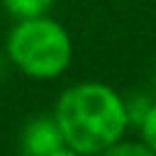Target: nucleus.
<instances>
[{
  "instance_id": "nucleus-4",
  "label": "nucleus",
  "mask_w": 156,
  "mask_h": 156,
  "mask_svg": "<svg viewBox=\"0 0 156 156\" xmlns=\"http://www.w3.org/2000/svg\"><path fill=\"white\" fill-rule=\"evenodd\" d=\"M0 2L15 20H27V17L49 15L56 0H0Z\"/></svg>"
},
{
  "instance_id": "nucleus-8",
  "label": "nucleus",
  "mask_w": 156,
  "mask_h": 156,
  "mask_svg": "<svg viewBox=\"0 0 156 156\" xmlns=\"http://www.w3.org/2000/svg\"><path fill=\"white\" fill-rule=\"evenodd\" d=\"M51 156H83V154H78L76 149H71V146H63V149H58L56 154H51Z\"/></svg>"
},
{
  "instance_id": "nucleus-5",
  "label": "nucleus",
  "mask_w": 156,
  "mask_h": 156,
  "mask_svg": "<svg viewBox=\"0 0 156 156\" xmlns=\"http://www.w3.org/2000/svg\"><path fill=\"white\" fill-rule=\"evenodd\" d=\"M95 156H156L154 149H149L144 141H127V139H119L115 141L112 146L102 149L100 154Z\"/></svg>"
},
{
  "instance_id": "nucleus-3",
  "label": "nucleus",
  "mask_w": 156,
  "mask_h": 156,
  "mask_svg": "<svg viewBox=\"0 0 156 156\" xmlns=\"http://www.w3.org/2000/svg\"><path fill=\"white\" fill-rule=\"evenodd\" d=\"M63 146H66V139L54 115L32 117L24 124L22 136H20L22 156H51Z\"/></svg>"
},
{
  "instance_id": "nucleus-1",
  "label": "nucleus",
  "mask_w": 156,
  "mask_h": 156,
  "mask_svg": "<svg viewBox=\"0 0 156 156\" xmlns=\"http://www.w3.org/2000/svg\"><path fill=\"white\" fill-rule=\"evenodd\" d=\"M54 117L61 127L66 146L83 156L100 154L124 139V132L129 129L124 98L98 80L66 88L56 100Z\"/></svg>"
},
{
  "instance_id": "nucleus-6",
  "label": "nucleus",
  "mask_w": 156,
  "mask_h": 156,
  "mask_svg": "<svg viewBox=\"0 0 156 156\" xmlns=\"http://www.w3.org/2000/svg\"><path fill=\"white\" fill-rule=\"evenodd\" d=\"M151 102H154V100H149V98H146V95H141V93H139V95H132V98H127V100H124L129 127H139V124H141V119H144V115L149 112Z\"/></svg>"
},
{
  "instance_id": "nucleus-7",
  "label": "nucleus",
  "mask_w": 156,
  "mask_h": 156,
  "mask_svg": "<svg viewBox=\"0 0 156 156\" xmlns=\"http://www.w3.org/2000/svg\"><path fill=\"white\" fill-rule=\"evenodd\" d=\"M136 129H139V134H141V141H144L149 149L156 151V100L151 102L149 112L144 115V119H141V124H139Z\"/></svg>"
},
{
  "instance_id": "nucleus-2",
  "label": "nucleus",
  "mask_w": 156,
  "mask_h": 156,
  "mask_svg": "<svg viewBox=\"0 0 156 156\" xmlns=\"http://www.w3.org/2000/svg\"><path fill=\"white\" fill-rule=\"evenodd\" d=\"M5 54L24 76L34 80H51L68 68L73 44L56 20L41 15L15 22L5 41Z\"/></svg>"
}]
</instances>
